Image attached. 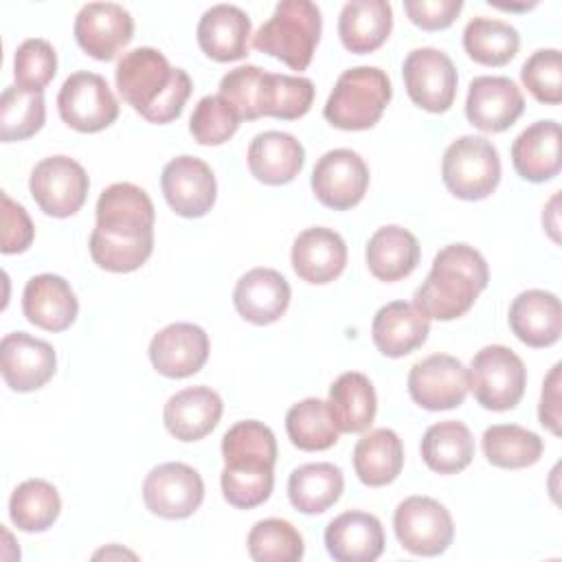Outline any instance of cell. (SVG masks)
Instances as JSON below:
<instances>
[{"mask_svg":"<svg viewBox=\"0 0 562 562\" xmlns=\"http://www.w3.org/2000/svg\"><path fill=\"white\" fill-rule=\"evenodd\" d=\"M393 529L400 544L413 555H439L454 538L450 512L430 496H408L393 514Z\"/></svg>","mask_w":562,"mask_h":562,"instance_id":"8","label":"cell"},{"mask_svg":"<svg viewBox=\"0 0 562 562\" xmlns=\"http://www.w3.org/2000/svg\"><path fill=\"white\" fill-rule=\"evenodd\" d=\"M97 224L116 231H154V202L145 189L132 182L105 187L97 200Z\"/></svg>","mask_w":562,"mask_h":562,"instance_id":"34","label":"cell"},{"mask_svg":"<svg viewBox=\"0 0 562 562\" xmlns=\"http://www.w3.org/2000/svg\"><path fill=\"white\" fill-rule=\"evenodd\" d=\"M560 369L562 364H553L549 375L542 382L540 393V408L538 419L544 428H549L553 435H560Z\"/></svg>","mask_w":562,"mask_h":562,"instance_id":"52","label":"cell"},{"mask_svg":"<svg viewBox=\"0 0 562 562\" xmlns=\"http://www.w3.org/2000/svg\"><path fill=\"white\" fill-rule=\"evenodd\" d=\"M246 160L250 173L259 182L281 187L301 173L305 165V149L292 134L268 130L250 140Z\"/></svg>","mask_w":562,"mask_h":562,"instance_id":"26","label":"cell"},{"mask_svg":"<svg viewBox=\"0 0 562 562\" xmlns=\"http://www.w3.org/2000/svg\"><path fill=\"white\" fill-rule=\"evenodd\" d=\"M509 329L527 347H551L562 334L560 299L547 290H525L509 305Z\"/></svg>","mask_w":562,"mask_h":562,"instance_id":"23","label":"cell"},{"mask_svg":"<svg viewBox=\"0 0 562 562\" xmlns=\"http://www.w3.org/2000/svg\"><path fill=\"white\" fill-rule=\"evenodd\" d=\"M145 507L160 518L182 520L198 512L204 501L200 472L180 461H167L149 470L143 481Z\"/></svg>","mask_w":562,"mask_h":562,"instance_id":"11","label":"cell"},{"mask_svg":"<svg viewBox=\"0 0 562 562\" xmlns=\"http://www.w3.org/2000/svg\"><path fill=\"white\" fill-rule=\"evenodd\" d=\"M474 400L487 411H512L525 395L527 369L505 345H485L474 353L468 371Z\"/></svg>","mask_w":562,"mask_h":562,"instance_id":"6","label":"cell"},{"mask_svg":"<svg viewBox=\"0 0 562 562\" xmlns=\"http://www.w3.org/2000/svg\"><path fill=\"white\" fill-rule=\"evenodd\" d=\"M555 206H558V193L551 198L547 211L542 213V220H547V215H551V222H549L544 228L549 231V235H551L553 241H558V211H555Z\"/></svg>","mask_w":562,"mask_h":562,"instance_id":"53","label":"cell"},{"mask_svg":"<svg viewBox=\"0 0 562 562\" xmlns=\"http://www.w3.org/2000/svg\"><path fill=\"white\" fill-rule=\"evenodd\" d=\"M327 408L338 432L369 430L378 411V397L371 380L360 371L338 375L329 386Z\"/></svg>","mask_w":562,"mask_h":562,"instance_id":"32","label":"cell"},{"mask_svg":"<svg viewBox=\"0 0 562 562\" xmlns=\"http://www.w3.org/2000/svg\"><path fill=\"white\" fill-rule=\"evenodd\" d=\"M224 411L222 397L211 386L198 384L173 393L162 411L165 428L178 441H200L220 422Z\"/></svg>","mask_w":562,"mask_h":562,"instance_id":"24","label":"cell"},{"mask_svg":"<svg viewBox=\"0 0 562 562\" xmlns=\"http://www.w3.org/2000/svg\"><path fill=\"white\" fill-rule=\"evenodd\" d=\"M222 494L228 505L237 509H252L266 503L274 487V472L266 474H239L222 470Z\"/></svg>","mask_w":562,"mask_h":562,"instance_id":"49","label":"cell"},{"mask_svg":"<svg viewBox=\"0 0 562 562\" xmlns=\"http://www.w3.org/2000/svg\"><path fill=\"white\" fill-rule=\"evenodd\" d=\"M512 162L527 182H547L560 173V123L553 119L536 121L512 143Z\"/></svg>","mask_w":562,"mask_h":562,"instance_id":"29","label":"cell"},{"mask_svg":"<svg viewBox=\"0 0 562 562\" xmlns=\"http://www.w3.org/2000/svg\"><path fill=\"white\" fill-rule=\"evenodd\" d=\"M250 18L235 4H215L198 22L195 37L200 50L215 61H237L248 55Z\"/></svg>","mask_w":562,"mask_h":562,"instance_id":"25","label":"cell"},{"mask_svg":"<svg viewBox=\"0 0 562 562\" xmlns=\"http://www.w3.org/2000/svg\"><path fill=\"white\" fill-rule=\"evenodd\" d=\"M61 512V498L53 483L44 479L22 481L9 498L11 522L26 533H40L53 527Z\"/></svg>","mask_w":562,"mask_h":562,"instance_id":"39","label":"cell"},{"mask_svg":"<svg viewBox=\"0 0 562 562\" xmlns=\"http://www.w3.org/2000/svg\"><path fill=\"white\" fill-rule=\"evenodd\" d=\"M160 189L167 204L180 217L206 215L217 198V182L213 169L195 156H176L160 176Z\"/></svg>","mask_w":562,"mask_h":562,"instance_id":"15","label":"cell"},{"mask_svg":"<svg viewBox=\"0 0 562 562\" xmlns=\"http://www.w3.org/2000/svg\"><path fill=\"white\" fill-rule=\"evenodd\" d=\"M369 187V167L353 149H329L312 169V191L323 206L349 211L362 202Z\"/></svg>","mask_w":562,"mask_h":562,"instance_id":"12","label":"cell"},{"mask_svg":"<svg viewBox=\"0 0 562 562\" xmlns=\"http://www.w3.org/2000/svg\"><path fill=\"white\" fill-rule=\"evenodd\" d=\"M263 68L246 64L228 70L220 81V97H224L241 121H255L259 119L257 112V97H259V83L263 77Z\"/></svg>","mask_w":562,"mask_h":562,"instance_id":"48","label":"cell"},{"mask_svg":"<svg viewBox=\"0 0 562 562\" xmlns=\"http://www.w3.org/2000/svg\"><path fill=\"white\" fill-rule=\"evenodd\" d=\"M461 0H404L408 20L424 31L448 29L461 13Z\"/></svg>","mask_w":562,"mask_h":562,"instance_id":"51","label":"cell"},{"mask_svg":"<svg viewBox=\"0 0 562 562\" xmlns=\"http://www.w3.org/2000/svg\"><path fill=\"white\" fill-rule=\"evenodd\" d=\"M35 237L33 222L26 213V209L18 202H13L7 193H2V246L0 250L4 255L24 252Z\"/></svg>","mask_w":562,"mask_h":562,"instance_id":"50","label":"cell"},{"mask_svg":"<svg viewBox=\"0 0 562 562\" xmlns=\"http://www.w3.org/2000/svg\"><path fill=\"white\" fill-rule=\"evenodd\" d=\"M369 272L386 283L408 277L419 263V241L417 237L397 224L378 228L364 250Z\"/></svg>","mask_w":562,"mask_h":562,"instance_id":"31","label":"cell"},{"mask_svg":"<svg viewBox=\"0 0 562 562\" xmlns=\"http://www.w3.org/2000/svg\"><path fill=\"white\" fill-rule=\"evenodd\" d=\"M470 391L465 364L450 353H432L408 371V393L426 411H448L463 404Z\"/></svg>","mask_w":562,"mask_h":562,"instance_id":"13","label":"cell"},{"mask_svg":"<svg viewBox=\"0 0 562 562\" xmlns=\"http://www.w3.org/2000/svg\"><path fill=\"white\" fill-rule=\"evenodd\" d=\"M393 97L391 79L378 66H356L345 70L327 97L323 116L345 132L373 127Z\"/></svg>","mask_w":562,"mask_h":562,"instance_id":"4","label":"cell"},{"mask_svg":"<svg viewBox=\"0 0 562 562\" xmlns=\"http://www.w3.org/2000/svg\"><path fill=\"white\" fill-rule=\"evenodd\" d=\"M312 101H314V83L307 77L263 72L259 83V97H257L259 116L294 121L310 112Z\"/></svg>","mask_w":562,"mask_h":562,"instance_id":"40","label":"cell"},{"mask_svg":"<svg viewBox=\"0 0 562 562\" xmlns=\"http://www.w3.org/2000/svg\"><path fill=\"white\" fill-rule=\"evenodd\" d=\"M520 79L536 101L558 105L562 101V55L558 48H540L527 57Z\"/></svg>","mask_w":562,"mask_h":562,"instance_id":"47","label":"cell"},{"mask_svg":"<svg viewBox=\"0 0 562 562\" xmlns=\"http://www.w3.org/2000/svg\"><path fill=\"white\" fill-rule=\"evenodd\" d=\"M525 110L520 88L503 75H481L470 81L465 116L481 132H505Z\"/></svg>","mask_w":562,"mask_h":562,"instance_id":"16","label":"cell"},{"mask_svg":"<svg viewBox=\"0 0 562 562\" xmlns=\"http://www.w3.org/2000/svg\"><path fill=\"white\" fill-rule=\"evenodd\" d=\"M321 9L310 0H281L268 22L252 35L259 53L281 59L292 70H305L321 40Z\"/></svg>","mask_w":562,"mask_h":562,"instance_id":"3","label":"cell"},{"mask_svg":"<svg viewBox=\"0 0 562 562\" xmlns=\"http://www.w3.org/2000/svg\"><path fill=\"white\" fill-rule=\"evenodd\" d=\"M22 312L29 323L46 331L68 329L79 312L70 283L53 272L35 274L22 292Z\"/></svg>","mask_w":562,"mask_h":562,"instance_id":"20","label":"cell"},{"mask_svg":"<svg viewBox=\"0 0 562 562\" xmlns=\"http://www.w3.org/2000/svg\"><path fill=\"white\" fill-rule=\"evenodd\" d=\"M224 470L239 474L274 472L277 439L274 432L257 419L233 424L222 437Z\"/></svg>","mask_w":562,"mask_h":562,"instance_id":"27","label":"cell"},{"mask_svg":"<svg viewBox=\"0 0 562 562\" xmlns=\"http://www.w3.org/2000/svg\"><path fill=\"white\" fill-rule=\"evenodd\" d=\"M290 283L274 268H252L239 277L233 290L237 314L252 325L277 323L290 305Z\"/></svg>","mask_w":562,"mask_h":562,"instance_id":"19","label":"cell"},{"mask_svg":"<svg viewBox=\"0 0 562 562\" xmlns=\"http://www.w3.org/2000/svg\"><path fill=\"white\" fill-rule=\"evenodd\" d=\"M57 72V53L42 37L24 40L13 57L15 86L29 92H42Z\"/></svg>","mask_w":562,"mask_h":562,"instance_id":"46","label":"cell"},{"mask_svg":"<svg viewBox=\"0 0 562 562\" xmlns=\"http://www.w3.org/2000/svg\"><path fill=\"white\" fill-rule=\"evenodd\" d=\"M90 180L86 169L70 156H48L40 160L29 178V191L50 217L75 215L88 198Z\"/></svg>","mask_w":562,"mask_h":562,"instance_id":"9","label":"cell"},{"mask_svg":"<svg viewBox=\"0 0 562 562\" xmlns=\"http://www.w3.org/2000/svg\"><path fill=\"white\" fill-rule=\"evenodd\" d=\"M393 29V7L386 0H349L338 18V35L349 53H373Z\"/></svg>","mask_w":562,"mask_h":562,"instance_id":"30","label":"cell"},{"mask_svg":"<svg viewBox=\"0 0 562 562\" xmlns=\"http://www.w3.org/2000/svg\"><path fill=\"white\" fill-rule=\"evenodd\" d=\"M90 257L108 272L138 270L154 250V231H112L92 228Z\"/></svg>","mask_w":562,"mask_h":562,"instance_id":"36","label":"cell"},{"mask_svg":"<svg viewBox=\"0 0 562 562\" xmlns=\"http://www.w3.org/2000/svg\"><path fill=\"white\" fill-rule=\"evenodd\" d=\"M114 79L123 101L156 125L176 121L193 90L187 70L173 68L151 46H138L125 53L116 64Z\"/></svg>","mask_w":562,"mask_h":562,"instance_id":"1","label":"cell"},{"mask_svg":"<svg viewBox=\"0 0 562 562\" xmlns=\"http://www.w3.org/2000/svg\"><path fill=\"white\" fill-rule=\"evenodd\" d=\"M0 369L11 391L29 393L55 375L57 356L50 342L26 331H13L0 342Z\"/></svg>","mask_w":562,"mask_h":562,"instance_id":"17","label":"cell"},{"mask_svg":"<svg viewBox=\"0 0 562 562\" xmlns=\"http://www.w3.org/2000/svg\"><path fill=\"white\" fill-rule=\"evenodd\" d=\"M481 443L485 459L503 470L529 468L542 457L544 450L540 435L518 424H494L485 428Z\"/></svg>","mask_w":562,"mask_h":562,"instance_id":"38","label":"cell"},{"mask_svg":"<svg viewBox=\"0 0 562 562\" xmlns=\"http://www.w3.org/2000/svg\"><path fill=\"white\" fill-rule=\"evenodd\" d=\"M463 48L476 64L505 66L516 57L520 35L509 22L479 15L463 29Z\"/></svg>","mask_w":562,"mask_h":562,"instance_id":"41","label":"cell"},{"mask_svg":"<svg viewBox=\"0 0 562 562\" xmlns=\"http://www.w3.org/2000/svg\"><path fill=\"white\" fill-rule=\"evenodd\" d=\"M46 121V103L42 92H29L7 86L0 97V138L4 143L35 136Z\"/></svg>","mask_w":562,"mask_h":562,"instance_id":"43","label":"cell"},{"mask_svg":"<svg viewBox=\"0 0 562 562\" xmlns=\"http://www.w3.org/2000/svg\"><path fill=\"white\" fill-rule=\"evenodd\" d=\"M285 430L299 450L318 452L338 441V428L331 422L327 402L318 397H305L290 406L285 413Z\"/></svg>","mask_w":562,"mask_h":562,"instance_id":"42","label":"cell"},{"mask_svg":"<svg viewBox=\"0 0 562 562\" xmlns=\"http://www.w3.org/2000/svg\"><path fill=\"white\" fill-rule=\"evenodd\" d=\"M57 110L68 127L83 134L101 132L119 119V101L108 81L90 70L66 77L57 94Z\"/></svg>","mask_w":562,"mask_h":562,"instance_id":"7","label":"cell"},{"mask_svg":"<svg viewBox=\"0 0 562 562\" xmlns=\"http://www.w3.org/2000/svg\"><path fill=\"white\" fill-rule=\"evenodd\" d=\"M209 334L195 323H171L154 334L149 360L165 378H189L198 373L209 358Z\"/></svg>","mask_w":562,"mask_h":562,"instance_id":"18","label":"cell"},{"mask_svg":"<svg viewBox=\"0 0 562 562\" xmlns=\"http://www.w3.org/2000/svg\"><path fill=\"white\" fill-rule=\"evenodd\" d=\"M441 180L459 200H483L501 182L498 149L485 136H459L441 158Z\"/></svg>","mask_w":562,"mask_h":562,"instance_id":"5","label":"cell"},{"mask_svg":"<svg viewBox=\"0 0 562 562\" xmlns=\"http://www.w3.org/2000/svg\"><path fill=\"white\" fill-rule=\"evenodd\" d=\"M404 468V446L395 430L375 428L362 435L353 448L356 476L369 487L393 483Z\"/></svg>","mask_w":562,"mask_h":562,"instance_id":"33","label":"cell"},{"mask_svg":"<svg viewBox=\"0 0 562 562\" xmlns=\"http://www.w3.org/2000/svg\"><path fill=\"white\" fill-rule=\"evenodd\" d=\"M430 321L406 301H391L382 305L371 323V338L378 351L386 358H402L428 338Z\"/></svg>","mask_w":562,"mask_h":562,"instance_id":"28","label":"cell"},{"mask_svg":"<svg viewBox=\"0 0 562 562\" xmlns=\"http://www.w3.org/2000/svg\"><path fill=\"white\" fill-rule=\"evenodd\" d=\"M404 88L415 105L426 112H448L457 97V68L452 59L432 46L413 48L402 66Z\"/></svg>","mask_w":562,"mask_h":562,"instance_id":"10","label":"cell"},{"mask_svg":"<svg viewBox=\"0 0 562 562\" xmlns=\"http://www.w3.org/2000/svg\"><path fill=\"white\" fill-rule=\"evenodd\" d=\"M290 259L299 279L312 285H323L340 277L345 270L347 244L336 231L312 226L296 235Z\"/></svg>","mask_w":562,"mask_h":562,"instance_id":"22","label":"cell"},{"mask_svg":"<svg viewBox=\"0 0 562 562\" xmlns=\"http://www.w3.org/2000/svg\"><path fill=\"white\" fill-rule=\"evenodd\" d=\"M487 281L485 257L468 244H450L435 255L428 277L413 294V305L428 321H454L474 305Z\"/></svg>","mask_w":562,"mask_h":562,"instance_id":"2","label":"cell"},{"mask_svg":"<svg viewBox=\"0 0 562 562\" xmlns=\"http://www.w3.org/2000/svg\"><path fill=\"white\" fill-rule=\"evenodd\" d=\"M342 490V470L329 461L299 465L288 479V498L301 514L327 512L340 498Z\"/></svg>","mask_w":562,"mask_h":562,"instance_id":"35","label":"cell"},{"mask_svg":"<svg viewBox=\"0 0 562 562\" xmlns=\"http://www.w3.org/2000/svg\"><path fill=\"white\" fill-rule=\"evenodd\" d=\"M422 459L437 474H457L474 459V437L463 422L432 424L422 439Z\"/></svg>","mask_w":562,"mask_h":562,"instance_id":"37","label":"cell"},{"mask_svg":"<svg viewBox=\"0 0 562 562\" xmlns=\"http://www.w3.org/2000/svg\"><path fill=\"white\" fill-rule=\"evenodd\" d=\"M239 123V114L224 97L206 94L193 108L189 132L200 145H222L237 132Z\"/></svg>","mask_w":562,"mask_h":562,"instance_id":"45","label":"cell"},{"mask_svg":"<svg viewBox=\"0 0 562 562\" xmlns=\"http://www.w3.org/2000/svg\"><path fill=\"white\" fill-rule=\"evenodd\" d=\"M134 37V18L116 2H88L75 18V40L99 61L114 59Z\"/></svg>","mask_w":562,"mask_h":562,"instance_id":"14","label":"cell"},{"mask_svg":"<svg viewBox=\"0 0 562 562\" xmlns=\"http://www.w3.org/2000/svg\"><path fill=\"white\" fill-rule=\"evenodd\" d=\"M246 544L250 558L257 562H299L305 553L303 536L283 518L257 520Z\"/></svg>","mask_w":562,"mask_h":562,"instance_id":"44","label":"cell"},{"mask_svg":"<svg viewBox=\"0 0 562 562\" xmlns=\"http://www.w3.org/2000/svg\"><path fill=\"white\" fill-rule=\"evenodd\" d=\"M325 547L336 562H373L384 551V529L369 512H342L325 527Z\"/></svg>","mask_w":562,"mask_h":562,"instance_id":"21","label":"cell"}]
</instances>
